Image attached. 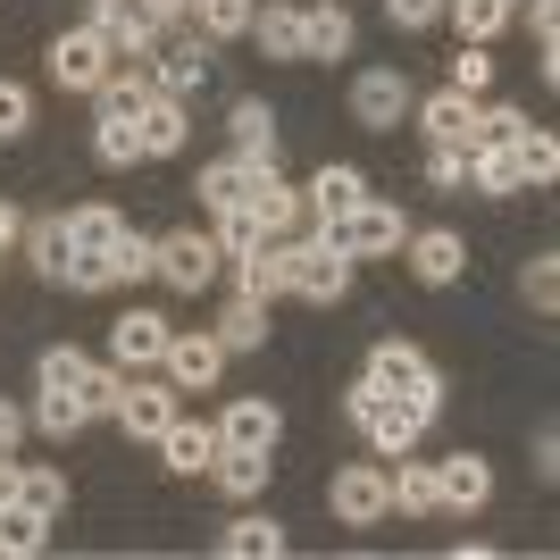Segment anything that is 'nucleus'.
I'll use <instances>...</instances> for the list:
<instances>
[{
    "instance_id": "7c9ffc66",
    "label": "nucleus",
    "mask_w": 560,
    "mask_h": 560,
    "mask_svg": "<svg viewBox=\"0 0 560 560\" xmlns=\"http://www.w3.org/2000/svg\"><path fill=\"white\" fill-rule=\"evenodd\" d=\"M18 243H25V259H34L43 277H59V268H68V218H25Z\"/></svg>"
},
{
    "instance_id": "393cba45",
    "label": "nucleus",
    "mask_w": 560,
    "mask_h": 560,
    "mask_svg": "<svg viewBox=\"0 0 560 560\" xmlns=\"http://www.w3.org/2000/svg\"><path fill=\"white\" fill-rule=\"evenodd\" d=\"M210 477H218V493L226 502H252L259 486H268V452H243V444H218V460H210Z\"/></svg>"
},
{
    "instance_id": "423d86ee",
    "label": "nucleus",
    "mask_w": 560,
    "mask_h": 560,
    "mask_svg": "<svg viewBox=\"0 0 560 560\" xmlns=\"http://www.w3.org/2000/svg\"><path fill=\"white\" fill-rule=\"evenodd\" d=\"M109 75H117V50L101 43L93 25H75V34L50 43V84H59V93H101Z\"/></svg>"
},
{
    "instance_id": "0eeeda50",
    "label": "nucleus",
    "mask_w": 560,
    "mask_h": 560,
    "mask_svg": "<svg viewBox=\"0 0 560 560\" xmlns=\"http://www.w3.org/2000/svg\"><path fill=\"white\" fill-rule=\"evenodd\" d=\"M218 259H226V252H218V234H167V243H151V277H160V284H176V293H201V284H210L218 277Z\"/></svg>"
},
{
    "instance_id": "f257e3e1",
    "label": "nucleus",
    "mask_w": 560,
    "mask_h": 560,
    "mask_svg": "<svg viewBox=\"0 0 560 560\" xmlns=\"http://www.w3.org/2000/svg\"><path fill=\"white\" fill-rule=\"evenodd\" d=\"M117 234H126V218H117L109 201H84V210L68 218V268H59V284L109 293L117 284Z\"/></svg>"
},
{
    "instance_id": "7ed1b4c3",
    "label": "nucleus",
    "mask_w": 560,
    "mask_h": 560,
    "mask_svg": "<svg viewBox=\"0 0 560 560\" xmlns=\"http://www.w3.org/2000/svg\"><path fill=\"white\" fill-rule=\"evenodd\" d=\"M369 385L401 394L419 419H435V410H444V376H435V360H427L419 343H401V335H385V343L369 351Z\"/></svg>"
},
{
    "instance_id": "dca6fc26",
    "label": "nucleus",
    "mask_w": 560,
    "mask_h": 560,
    "mask_svg": "<svg viewBox=\"0 0 560 560\" xmlns=\"http://www.w3.org/2000/svg\"><path fill=\"white\" fill-rule=\"evenodd\" d=\"M135 135H142V160H176L185 135H192L185 101H176V93H151V101H142V117H135Z\"/></svg>"
},
{
    "instance_id": "f03ea898",
    "label": "nucleus",
    "mask_w": 560,
    "mask_h": 560,
    "mask_svg": "<svg viewBox=\"0 0 560 560\" xmlns=\"http://www.w3.org/2000/svg\"><path fill=\"white\" fill-rule=\"evenodd\" d=\"M318 234H327L343 259H385V252H401L410 243V218L394 210V201H376V192H360L343 218H318Z\"/></svg>"
},
{
    "instance_id": "473e14b6",
    "label": "nucleus",
    "mask_w": 560,
    "mask_h": 560,
    "mask_svg": "<svg viewBox=\"0 0 560 560\" xmlns=\"http://www.w3.org/2000/svg\"><path fill=\"white\" fill-rule=\"evenodd\" d=\"M50 544V518H34L25 502H0V552L9 560H34Z\"/></svg>"
},
{
    "instance_id": "ddd939ff",
    "label": "nucleus",
    "mask_w": 560,
    "mask_h": 560,
    "mask_svg": "<svg viewBox=\"0 0 560 560\" xmlns=\"http://www.w3.org/2000/svg\"><path fill=\"white\" fill-rule=\"evenodd\" d=\"M151 84L160 93H201L210 84V34H185V43H167V50H151Z\"/></svg>"
},
{
    "instance_id": "20e7f679",
    "label": "nucleus",
    "mask_w": 560,
    "mask_h": 560,
    "mask_svg": "<svg viewBox=\"0 0 560 560\" xmlns=\"http://www.w3.org/2000/svg\"><path fill=\"white\" fill-rule=\"evenodd\" d=\"M343 410H351V427H360V435H369V444L385 452V460H401V452H410V444L427 435V419H419V410H410L401 394H385V385H369V376H360V385L343 394Z\"/></svg>"
},
{
    "instance_id": "e433bc0d",
    "label": "nucleus",
    "mask_w": 560,
    "mask_h": 560,
    "mask_svg": "<svg viewBox=\"0 0 560 560\" xmlns=\"http://www.w3.org/2000/svg\"><path fill=\"white\" fill-rule=\"evenodd\" d=\"M444 18H460V43H493L511 25V0H444Z\"/></svg>"
},
{
    "instance_id": "de8ad7c7",
    "label": "nucleus",
    "mask_w": 560,
    "mask_h": 560,
    "mask_svg": "<svg viewBox=\"0 0 560 560\" xmlns=\"http://www.w3.org/2000/svg\"><path fill=\"white\" fill-rule=\"evenodd\" d=\"M527 302L560 310V259H527Z\"/></svg>"
},
{
    "instance_id": "37998d69",
    "label": "nucleus",
    "mask_w": 560,
    "mask_h": 560,
    "mask_svg": "<svg viewBox=\"0 0 560 560\" xmlns=\"http://www.w3.org/2000/svg\"><path fill=\"white\" fill-rule=\"evenodd\" d=\"M25 126H34V93H25V84H9V75H0V142H18Z\"/></svg>"
},
{
    "instance_id": "b1692460",
    "label": "nucleus",
    "mask_w": 560,
    "mask_h": 560,
    "mask_svg": "<svg viewBox=\"0 0 560 560\" xmlns=\"http://www.w3.org/2000/svg\"><path fill=\"white\" fill-rule=\"evenodd\" d=\"M234 151H243V160H259V167H277V109H268V101H234Z\"/></svg>"
},
{
    "instance_id": "a878e982",
    "label": "nucleus",
    "mask_w": 560,
    "mask_h": 560,
    "mask_svg": "<svg viewBox=\"0 0 560 560\" xmlns=\"http://www.w3.org/2000/svg\"><path fill=\"white\" fill-rule=\"evenodd\" d=\"M343 50H351V9H335V0L302 9V59H343Z\"/></svg>"
},
{
    "instance_id": "412c9836",
    "label": "nucleus",
    "mask_w": 560,
    "mask_h": 560,
    "mask_svg": "<svg viewBox=\"0 0 560 560\" xmlns=\"http://www.w3.org/2000/svg\"><path fill=\"white\" fill-rule=\"evenodd\" d=\"M401 252H410V268H419V284H460V268H468V252H460V234H410V243H401Z\"/></svg>"
},
{
    "instance_id": "2eb2a0df",
    "label": "nucleus",
    "mask_w": 560,
    "mask_h": 560,
    "mask_svg": "<svg viewBox=\"0 0 560 560\" xmlns=\"http://www.w3.org/2000/svg\"><path fill=\"white\" fill-rule=\"evenodd\" d=\"M284 419H277V401H259V394H234L226 401V419H218V444H243V452H277Z\"/></svg>"
},
{
    "instance_id": "f3484780",
    "label": "nucleus",
    "mask_w": 560,
    "mask_h": 560,
    "mask_svg": "<svg viewBox=\"0 0 560 560\" xmlns=\"http://www.w3.org/2000/svg\"><path fill=\"white\" fill-rule=\"evenodd\" d=\"M117 419H126V435L160 444L167 419H176V385H135V376H126V394H117Z\"/></svg>"
},
{
    "instance_id": "f704fd0d",
    "label": "nucleus",
    "mask_w": 560,
    "mask_h": 560,
    "mask_svg": "<svg viewBox=\"0 0 560 560\" xmlns=\"http://www.w3.org/2000/svg\"><path fill=\"white\" fill-rule=\"evenodd\" d=\"M252 34L268 59H302V9H252Z\"/></svg>"
},
{
    "instance_id": "3c124183",
    "label": "nucleus",
    "mask_w": 560,
    "mask_h": 560,
    "mask_svg": "<svg viewBox=\"0 0 560 560\" xmlns=\"http://www.w3.org/2000/svg\"><path fill=\"white\" fill-rule=\"evenodd\" d=\"M18 435H25V410H18V401H0V452H18Z\"/></svg>"
},
{
    "instance_id": "c756f323",
    "label": "nucleus",
    "mask_w": 560,
    "mask_h": 560,
    "mask_svg": "<svg viewBox=\"0 0 560 560\" xmlns=\"http://www.w3.org/2000/svg\"><path fill=\"white\" fill-rule=\"evenodd\" d=\"M84 419H93V410H84V394H59V385H43V401H34V419H25V427H43L50 444H68V435H84Z\"/></svg>"
},
{
    "instance_id": "a211bd4d",
    "label": "nucleus",
    "mask_w": 560,
    "mask_h": 560,
    "mask_svg": "<svg viewBox=\"0 0 560 560\" xmlns=\"http://www.w3.org/2000/svg\"><path fill=\"white\" fill-rule=\"evenodd\" d=\"M234 293H243V302H277V293H284V234H268V243H252V252H234Z\"/></svg>"
},
{
    "instance_id": "a18cd8bd",
    "label": "nucleus",
    "mask_w": 560,
    "mask_h": 560,
    "mask_svg": "<svg viewBox=\"0 0 560 560\" xmlns=\"http://www.w3.org/2000/svg\"><path fill=\"white\" fill-rule=\"evenodd\" d=\"M385 18L401 34H427V25H444V0H385Z\"/></svg>"
},
{
    "instance_id": "6ab92c4d",
    "label": "nucleus",
    "mask_w": 560,
    "mask_h": 560,
    "mask_svg": "<svg viewBox=\"0 0 560 560\" xmlns=\"http://www.w3.org/2000/svg\"><path fill=\"white\" fill-rule=\"evenodd\" d=\"M435 493H444V511H486L493 468L477 452H452V460H435Z\"/></svg>"
},
{
    "instance_id": "c9c22d12",
    "label": "nucleus",
    "mask_w": 560,
    "mask_h": 560,
    "mask_svg": "<svg viewBox=\"0 0 560 560\" xmlns=\"http://www.w3.org/2000/svg\"><path fill=\"white\" fill-rule=\"evenodd\" d=\"M218 343L226 351H259L268 343V302H243V293H234V310L218 318Z\"/></svg>"
},
{
    "instance_id": "39448f33",
    "label": "nucleus",
    "mask_w": 560,
    "mask_h": 560,
    "mask_svg": "<svg viewBox=\"0 0 560 560\" xmlns=\"http://www.w3.org/2000/svg\"><path fill=\"white\" fill-rule=\"evenodd\" d=\"M284 293H302V302H343V293H351V259L335 252L327 234L284 243Z\"/></svg>"
},
{
    "instance_id": "8fccbe9b",
    "label": "nucleus",
    "mask_w": 560,
    "mask_h": 560,
    "mask_svg": "<svg viewBox=\"0 0 560 560\" xmlns=\"http://www.w3.org/2000/svg\"><path fill=\"white\" fill-rule=\"evenodd\" d=\"M135 9H142L151 25H185V18H192V0H135Z\"/></svg>"
},
{
    "instance_id": "603ef678",
    "label": "nucleus",
    "mask_w": 560,
    "mask_h": 560,
    "mask_svg": "<svg viewBox=\"0 0 560 560\" xmlns=\"http://www.w3.org/2000/svg\"><path fill=\"white\" fill-rule=\"evenodd\" d=\"M18 226H25V218L9 210V201H0V252H9V243H18Z\"/></svg>"
},
{
    "instance_id": "c85d7f7f",
    "label": "nucleus",
    "mask_w": 560,
    "mask_h": 560,
    "mask_svg": "<svg viewBox=\"0 0 560 560\" xmlns=\"http://www.w3.org/2000/svg\"><path fill=\"white\" fill-rule=\"evenodd\" d=\"M468 185H477V192H527V185H518L511 142H468Z\"/></svg>"
},
{
    "instance_id": "5701e85b",
    "label": "nucleus",
    "mask_w": 560,
    "mask_h": 560,
    "mask_svg": "<svg viewBox=\"0 0 560 560\" xmlns=\"http://www.w3.org/2000/svg\"><path fill=\"white\" fill-rule=\"evenodd\" d=\"M252 176H259V160H243V151H234V160H210L201 167V210H234V201H252Z\"/></svg>"
},
{
    "instance_id": "9b49d317",
    "label": "nucleus",
    "mask_w": 560,
    "mask_h": 560,
    "mask_svg": "<svg viewBox=\"0 0 560 560\" xmlns=\"http://www.w3.org/2000/svg\"><path fill=\"white\" fill-rule=\"evenodd\" d=\"M160 369H167V385H176V394H210L218 369H226V343H218V335H167Z\"/></svg>"
},
{
    "instance_id": "f8f14e48",
    "label": "nucleus",
    "mask_w": 560,
    "mask_h": 560,
    "mask_svg": "<svg viewBox=\"0 0 560 560\" xmlns=\"http://www.w3.org/2000/svg\"><path fill=\"white\" fill-rule=\"evenodd\" d=\"M410 109H419V135L435 142V151H468V142H477V93H435V101H410Z\"/></svg>"
},
{
    "instance_id": "72a5a7b5",
    "label": "nucleus",
    "mask_w": 560,
    "mask_h": 560,
    "mask_svg": "<svg viewBox=\"0 0 560 560\" xmlns=\"http://www.w3.org/2000/svg\"><path fill=\"white\" fill-rule=\"evenodd\" d=\"M218 552H234V560H277L284 552V527H277V518H234L226 536H218Z\"/></svg>"
},
{
    "instance_id": "9d476101",
    "label": "nucleus",
    "mask_w": 560,
    "mask_h": 560,
    "mask_svg": "<svg viewBox=\"0 0 560 560\" xmlns=\"http://www.w3.org/2000/svg\"><path fill=\"white\" fill-rule=\"evenodd\" d=\"M327 502H335V518H343V527H376V518L394 511V493H385V468H376V460H351V468H335Z\"/></svg>"
},
{
    "instance_id": "1a4fd4ad",
    "label": "nucleus",
    "mask_w": 560,
    "mask_h": 560,
    "mask_svg": "<svg viewBox=\"0 0 560 560\" xmlns=\"http://www.w3.org/2000/svg\"><path fill=\"white\" fill-rule=\"evenodd\" d=\"M101 34V43L117 50V68H142V59H151V50H160V25L142 18L135 0H93V18H84Z\"/></svg>"
},
{
    "instance_id": "6e6552de",
    "label": "nucleus",
    "mask_w": 560,
    "mask_h": 560,
    "mask_svg": "<svg viewBox=\"0 0 560 560\" xmlns=\"http://www.w3.org/2000/svg\"><path fill=\"white\" fill-rule=\"evenodd\" d=\"M351 117H360L369 135H394L401 117H410V75L401 68H360L351 75Z\"/></svg>"
},
{
    "instance_id": "aec40b11",
    "label": "nucleus",
    "mask_w": 560,
    "mask_h": 560,
    "mask_svg": "<svg viewBox=\"0 0 560 560\" xmlns=\"http://www.w3.org/2000/svg\"><path fill=\"white\" fill-rule=\"evenodd\" d=\"M243 210L259 218V234H293V218H302V192L284 185L277 167H259V176H252V201H243Z\"/></svg>"
},
{
    "instance_id": "4468645a",
    "label": "nucleus",
    "mask_w": 560,
    "mask_h": 560,
    "mask_svg": "<svg viewBox=\"0 0 560 560\" xmlns=\"http://www.w3.org/2000/svg\"><path fill=\"white\" fill-rule=\"evenodd\" d=\"M167 335H176V327H167L160 310H126V318L109 327V351H117V369H160Z\"/></svg>"
},
{
    "instance_id": "58836bf2",
    "label": "nucleus",
    "mask_w": 560,
    "mask_h": 560,
    "mask_svg": "<svg viewBox=\"0 0 560 560\" xmlns=\"http://www.w3.org/2000/svg\"><path fill=\"white\" fill-rule=\"evenodd\" d=\"M18 502L34 518H59L68 511V477H59V468H18Z\"/></svg>"
},
{
    "instance_id": "4be33fe9",
    "label": "nucleus",
    "mask_w": 560,
    "mask_h": 560,
    "mask_svg": "<svg viewBox=\"0 0 560 560\" xmlns=\"http://www.w3.org/2000/svg\"><path fill=\"white\" fill-rule=\"evenodd\" d=\"M385 493H394V511H410V518L444 511V493H435V460H394V468H385Z\"/></svg>"
},
{
    "instance_id": "bb28decb",
    "label": "nucleus",
    "mask_w": 560,
    "mask_h": 560,
    "mask_svg": "<svg viewBox=\"0 0 560 560\" xmlns=\"http://www.w3.org/2000/svg\"><path fill=\"white\" fill-rule=\"evenodd\" d=\"M360 192H369V176H360L351 160H335V167H318V176H310V192H302V201H310L318 218H343L351 201H360Z\"/></svg>"
},
{
    "instance_id": "79ce46f5",
    "label": "nucleus",
    "mask_w": 560,
    "mask_h": 560,
    "mask_svg": "<svg viewBox=\"0 0 560 560\" xmlns=\"http://www.w3.org/2000/svg\"><path fill=\"white\" fill-rule=\"evenodd\" d=\"M117 394H126V369H101V360H93V376H84V410H93V419H117Z\"/></svg>"
},
{
    "instance_id": "49530a36",
    "label": "nucleus",
    "mask_w": 560,
    "mask_h": 560,
    "mask_svg": "<svg viewBox=\"0 0 560 560\" xmlns=\"http://www.w3.org/2000/svg\"><path fill=\"white\" fill-rule=\"evenodd\" d=\"M427 185H435V192H460L468 185V151H427Z\"/></svg>"
},
{
    "instance_id": "864d4df0",
    "label": "nucleus",
    "mask_w": 560,
    "mask_h": 560,
    "mask_svg": "<svg viewBox=\"0 0 560 560\" xmlns=\"http://www.w3.org/2000/svg\"><path fill=\"white\" fill-rule=\"evenodd\" d=\"M511 9H518V0H511Z\"/></svg>"
},
{
    "instance_id": "a19ab883",
    "label": "nucleus",
    "mask_w": 560,
    "mask_h": 560,
    "mask_svg": "<svg viewBox=\"0 0 560 560\" xmlns=\"http://www.w3.org/2000/svg\"><path fill=\"white\" fill-rule=\"evenodd\" d=\"M252 243H268V234H259V218L252 210H243V201H234V210H218V252H252Z\"/></svg>"
},
{
    "instance_id": "4c0bfd02",
    "label": "nucleus",
    "mask_w": 560,
    "mask_h": 560,
    "mask_svg": "<svg viewBox=\"0 0 560 560\" xmlns=\"http://www.w3.org/2000/svg\"><path fill=\"white\" fill-rule=\"evenodd\" d=\"M252 9L259 0H192V25H201L210 43H234V34H252Z\"/></svg>"
},
{
    "instance_id": "cd10ccee",
    "label": "nucleus",
    "mask_w": 560,
    "mask_h": 560,
    "mask_svg": "<svg viewBox=\"0 0 560 560\" xmlns=\"http://www.w3.org/2000/svg\"><path fill=\"white\" fill-rule=\"evenodd\" d=\"M160 452H167V468H210L218 460V427H201V419H167V435H160Z\"/></svg>"
},
{
    "instance_id": "2f4dec72",
    "label": "nucleus",
    "mask_w": 560,
    "mask_h": 560,
    "mask_svg": "<svg viewBox=\"0 0 560 560\" xmlns=\"http://www.w3.org/2000/svg\"><path fill=\"white\" fill-rule=\"evenodd\" d=\"M511 160H518V185H552V176H560V142L544 135V126H518Z\"/></svg>"
},
{
    "instance_id": "ea45409f",
    "label": "nucleus",
    "mask_w": 560,
    "mask_h": 560,
    "mask_svg": "<svg viewBox=\"0 0 560 560\" xmlns=\"http://www.w3.org/2000/svg\"><path fill=\"white\" fill-rule=\"evenodd\" d=\"M84 376H93V360L75 343H50L43 351V385H59V394H84Z\"/></svg>"
},
{
    "instance_id": "c03bdc74",
    "label": "nucleus",
    "mask_w": 560,
    "mask_h": 560,
    "mask_svg": "<svg viewBox=\"0 0 560 560\" xmlns=\"http://www.w3.org/2000/svg\"><path fill=\"white\" fill-rule=\"evenodd\" d=\"M486 84H493V59H486V43H468L452 59V93H486Z\"/></svg>"
},
{
    "instance_id": "09e8293b",
    "label": "nucleus",
    "mask_w": 560,
    "mask_h": 560,
    "mask_svg": "<svg viewBox=\"0 0 560 560\" xmlns=\"http://www.w3.org/2000/svg\"><path fill=\"white\" fill-rule=\"evenodd\" d=\"M151 277V243L142 234H117V284H142Z\"/></svg>"
}]
</instances>
